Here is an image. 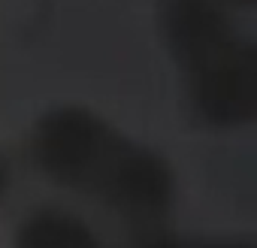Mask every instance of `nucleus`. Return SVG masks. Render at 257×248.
Segmentation results:
<instances>
[{
  "label": "nucleus",
  "instance_id": "obj_2",
  "mask_svg": "<svg viewBox=\"0 0 257 248\" xmlns=\"http://www.w3.org/2000/svg\"><path fill=\"white\" fill-rule=\"evenodd\" d=\"M164 37L185 73L194 112L212 128H242L254 118V46L206 0H170Z\"/></svg>",
  "mask_w": 257,
  "mask_h": 248
},
{
  "label": "nucleus",
  "instance_id": "obj_1",
  "mask_svg": "<svg viewBox=\"0 0 257 248\" xmlns=\"http://www.w3.org/2000/svg\"><path fill=\"white\" fill-rule=\"evenodd\" d=\"M31 155L49 179L131 224H158L173 206L176 182L167 161L91 109H49L34 128Z\"/></svg>",
  "mask_w": 257,
  "mask_h": 248
},
{
  "label": "nucleus",
  "instance_id": "obj_3",
  "mask_svg": "<svg viewBox=\"0 0 257 248\" xmlns=\"http://www.w3.org/2000/svg\"><path fill=\"white\" fill-rule=\"evenodd\" d=\"M16 248H100L94 230L76 215L40 209L28 215L16 233Z\"/></svg>",
  "mask_w": 257,
  "mask_h": 248
},
{
  "label": "nucleus",
  "instance_id": "obj_4",
  "mask_svg": "<svg viewBox=\"0 0 257 248\" xmlns=\"http://www.w3.org/2000/svg\"><path fill=\"white\" fill-rule=\"evenodd\" d=\"M140 248H254L242 239H176V236H158L143 242Z\"/></svg>",
  "mask_w": 257,
  "mask_h": 248
},
{
  "label": "nucleus",
  "instance_id": "obj_6",
  "mask_svg": "<svg viewBox=\"0 0 257 248\" xmlns=\"http://www.w3.org/2000/svg\"><path fill=\"white\" fill-rule=\"evenodd\" d=\"M4 185H7V170H4V164H0V194H4Z\"/></svg>",
  "mask_w": 257,
  "mask_h": 248
},
{
  "label": "nucleus",
  "instance_id": "obj_5",
  "mask_svg": "<svg viewBox=\"0 0 257 248\" xmlns=\"http://www.w3.org/2000/svg\"><path fill=\"white\" fill-rule=\"evenodd\" d=\"M206 4H215V7H251L254 0H206Z\"/></svg>",
  "mask_w": 257,
  "mask_h": 248
}]
</instances>
